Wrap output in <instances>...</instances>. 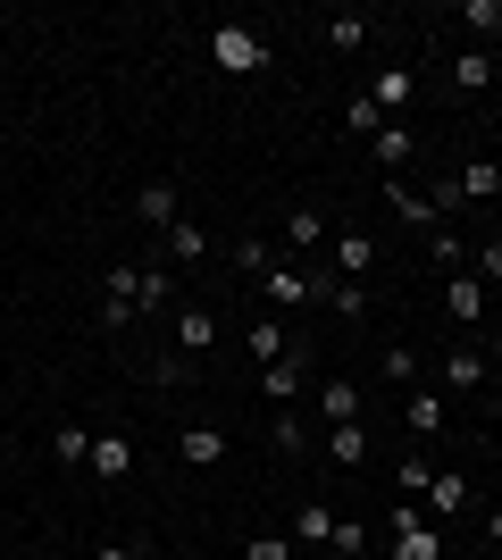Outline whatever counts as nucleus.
<instances>
[{
	"instance_id": "nucleus-10",
	"label": "nucleus",
	"mask_w": 502,
	"mask_h": 560,
	"mask_svg": "<svg viewBox=\"0 0 502 560\" xmlns=\"http://www.w3.org/2000/svg\"><path fill=\"white\" fill-rule=\"evenodd\" d=\"M486 310H494V293H486V284L469 277V268H453V293H444V318H453V327H478Z\"/></svg>"
},
{
	"instance_id": "nucleus-41",
	"label": "nucleus",
	"mask_w": 502,
	"mask_h": 560,
	"mask_svg": "<svg viewBox=\"0 0 502 560\" xmlns=\"http://www.w3.org/2000/svg\"><path fill=\"white\" fill-rule=\"evenodd\" d=\"M494 302H502V293H494Z\"/></svg>"
},
{
	"instance_id": "nucleus-14",
	"label": "nucleus",
	"mask_w": 502,
	"mask_h": 560,
	"mask_svg": "<svg viewBox=\"0 0 502 560\" xmlns=\"http://www.w3.org/2000/svg\"><path fill=\"white\" fill-rule=\"evenodd\" d=\"M93 477L101 486H126V477H135V444H126V435H93Z\"/></svg>"
},
{
	"instance_id": "nucleus-24",
	"label": "nucleus",
	"mask_w": 502,
	"mask_h": 560,
	"mask_svg": "<svg viewBox=\"0 0 502 560\" xmlns=\"http://www.w3.org/2000/svg\"><path fill=\"white\" fill-rule=\"evenodd\" d=\"M277 259H285V252H277L268 234H243V243H235V268H243V277H252V284H260L268 268H277Z\"/></svg>"
},
{
	"instance_id": "nucleus-31",
	"label": "nucleus",
	"mask_w": 502,
	"mask_h": 560,
	"mask_svg": "<svg viewBox=\"0 0 502 560\" xmlns=\"http://www.w3.org/2000/svg\"><path fill=\"white\" fill-rule=\"evenodd\" d=\"M469 277H478L486 293H502V234H494V243H478V252H469Z\"/></svg>"
},
{
	"instance_id": "nucleus-37",
	"label": "nucleus",
	"mask_w": 502,
	"mask_h": 560,
	"mask_svg": "<svg viewBox=\"0 0 502 560\" xmlns=\"http://www.w3.org/2000/svg\"><path fill=\"white\" fill-rule=\"evenodd\" d=\"M335 552H369V527H360V518H335Z\"/></svg>"
},
{
	"instance_id": "nucleus-8",
	"label": "nucleus",
	"mask_w": 502,
	"mask_h": 560,
	"mask_svg": "<svg viewBox=\"0 0 502 560\" xmlns=\"http://www.w3.org/2000/svg\"><path fill=\"white\" fill-rule=\"evenodd\" d=\"M369 268H377V234H369V226H343V234H335V277L360 284Z\"/></svg>"
},
{
	"instance_id": "nucleus-20",
	"label": "nucleus",
	"mask_w": 502,
	"mask_h": 560,
	"mask_svg": "<svg viewBox=\"0 0 502 560\" xmlns=\"http://www.w3.org/2000/svg\"><path fill=\"white\" fill-rule=\"evenodd\" d=\"M311 293L335 310V318H360V310H369V293H360V284H343V277H311Z\"/></svg>"
},
{
	"instance_id": "nucleus-40",
	"label": "nucleus",
	"mask_w": 502,
	"mask_h": 560,
	"mask_svg": "<svg viewBox=\"0 0 502 560\" xmlns=\"http://www.w3.org/2000/svg\"><path fill=\"white\" fill-rule=\"evenodd\" d=\"M93 560H143V552H135V544H101Z\"/></svg>"
},
{
	"instance_id": "nucleus-7",
	"label": "nucleus",
	"mask_w": 502,
	"mask_h": 560,
	"mask_svg": "<svg viewBox=\"0 0 502 560\" xmlns=\"http://www.w3.org/2000/svg\"><path fill=\"white\" fill-rule=\"evenodd\" d=\"M135 218H143V226H176V218H185V201H176V185H167V176H143V185H135Z\"/></svg>"
},
{
	"instance_id": "nucleus-39",
	"label": "nucleus",
	"mask_w": 502,
	"mask_h": 560,
	"mask_svg": "<svg viewBox=\"0 0 502 560\" xmlns=\"http://www.w3.org/2000/svg\"><path fill=\"white\" fill-rule=\"evenodd\" d=\"M486 552H502V502L486 511Z\"/></svg>"
},
{
	"instance_id": "nucleus-26",
	"label": "nucleus",
	"mask_w": 502,
	"mask_h": 560,
	"mask_svg": "<svg viewBox=\"0 0 502 560\" xmlns=\"http://www.w3.org/2000/svg\"><path fill=\"white\" fill-rule=\"evenodd\" d=\"M135 277H143V293H135L143 310H167V302H176V268H167V259H151V268H135Z\"/></svg>"
},
{
	"instance_id": "nucleus-38",
	"label": "nucleus",
	"mask_w": 502,
	"mask_h": 560,
	"mask_svg": "<svg viewBox=\"0 0 502 560\" xmlns=\"http://www.w3.org/2000/svg\"><path fill=\"white\" fill-rule=\"evenodd\" d=\"M243 560H293V536H252V552Z\"/></svg>"
},
{
	"instance_id": "nucleus-3",
	"label": "nucleus",
	"mask_w": 502,
	"mask_h": 560,
	"mask_svg": "<svg viewBox=\"0 0 502 560\" xmlns=\"http://www.w3.org/2000/svg\"><path fill=\"white\" fill-rule=\"evenodd\" d=\"M419 511H428L435 527H453V518L469 511V477H460V468H435V477H428V493H419Z\"/></svg>"
},
{
	"instance_id": "nucleus-16",
	"label": "nucleus",
	"mask_w": 502,
	"mask_h": 560,
	"mask_svg": "<svg viewBox=\"0 0 502 560\" xmlns=\"http://www.w3.org/2000/svg\"><path fill=\"white\" fill-rule=\"evenodd\" d=\"M185 468H226V427H185Z\"/></svg>"
},
{
	"instance_id": "nucleus-6",
	"label": "nucleus",
	"mask_w": 502,
	"mask_h": 560,
	"mask_svg": "<svg viewBox=\"0 0 502 560\" xmlns=\"http://www.w3.org/2000/svg\"><path fill=\"white\" fill-rule=\"evenodd\" d=\"M311 351H293V360H268L260 369V394H268V410H293L302 401V385H311V369H302Z\"/></svg>"
},
{
	"instance_id": "nucleus-15",
	"label": "nucleus",
	"mask_w": 502,
	"mask_h": 560,
	"mask_svg": "<svg viewBox=\"0 0 502 560\" xmlns=\"http://www.w3.org/2000/svg\"><path fill=\"white\" fill-rule=\"evenodd\" d=\"M369 101H377V117H402L410 101H419V84H410V68H377V84H369Z\"/></svg>"
},
{
	"instance_id": "nucleus-1",
	"label": "nucleus",
	"mask_w": 502,
	"mask_h": 560,
	"mask_svg": "<svg viewBox=\"0 0 502 560\" xmlns=\"http://www.w3.org/2000/svg\"><path fill=\"white\" fill-rule=\"evenodd\" d=\"M210 59L226 75H260L268 68V43L252 34V25H210Z\"/></svg>"
},
{
	"instance_id": "nucleus-18",
	"label": "nucleus",
	"mask_w": 502,
	"mask_h": 560,
	"mask_svg": "<svg viewBox=\"0 0 502 560\" xmlns=\"http://www.w3.org/2000/svg\"><path fill=\"white\" fill-rule=\"evenodd\" d=\"M444 544H453V527H410V536H394V560H444Z\"/></svg>"
},
{
	"instance_id": "nucleus-28",
	"label": "nucleus",
	"mask_w": 502,
	"mask_h": 560,
	"mask_svg": "<svg viewBox=\"0 0 502 560\" xmlns=\"http://www.w3.org/2000/svg\"><path fill=\"white\" fill-rule=\"evenodd\" d=\"M50 452L68 468H93V427H50Z\"/></svg>"
},
{
	"instance_id": "nucleus-35",
	"label": "nucleus",
	"mask_w": 502,
	"mask_h": 560,
	"mask_svg": "<svg viewBox=\"0 0 502 560\" xmlns=\"http://www.w3.org/2000/svg\"><path fill=\"white\" fill-rule=\"evenodd\" d=\"M428 477H435V468H428V460H419V452H410V460H402V468H394V493H428Z\"/></svg>"
},
{
	"instance_id": "nucleus-33",
	"label": "nucleus",
	"mask_w": 502,
	"mask_h": 560,
	"mask_svg": "<svg viewBox=\"0 0 502 560\" xmlns=\"http://www.w3.org/2000/svg\"><path fill=\"white\" fill-rule=\"evenodd\" d=\"M385 385L410 394V385H419V351H385Z\"/></svg>"
},
{
	"instance_id": "nucleus-19",
	"label": "nucleus",
	"mask_w": 502,
	"mask_h": 560,
	"mask_svg": "<svg viewBox=\"0 0 502 560\" xmlns=\"http://www.w3.org/2000/svg\"><path fill=\"white\" fill-rule=\"evenodd\" d=\"M410 151H419V135H410L402 117H385V126H377V142H369V160H385V167H402Z\"/></svg>"
},
{
	"instance_id": "nucleus-9",
	"label": "nucleus",
	"mask_w": 502,
	"mask_h": 560,
	"mask_svg": "<svg viewBox=\"0 0 502 560\" xmlns=\"http://www.w3.org/2000/svg\"><path fill=\"white\" fill-rule=\"evenodd\" d=\"M444 419H453V401L435 394V385H410L402 394V427L410 435H444Z\"/></svg>"
},
{
	"instance_id": "nucleus-29",
	"label": "nucleus",
	"mask_w": 502,
	"mask_h": 560,
	"mask_svg": "<svg viewBox=\"0 0 502 560\" xmlns=\"http://www.w3.org/2000/svg\"><path fill=\"white\" fill-rule=\"evenodd\" d=\"M268 444L277 452H311V419H302V410H277V419H268Z\"/></svg>"
},
{
	"instance_id": "nucleus-30",
	"label": "nucleus",
	"mask_w": 502,
	"mask_h": 560,
	"mask_svg": "<svg viewBox=\"0 0 502 560\" xmlns=\"http://www.w3.org/2000/svg\"><path fill=\"white\" fill-rule=\"evenodd\" d=\"M327 43L335 50H360V43H369V18H360V9H335V18H327Z\"/></svg>"
},
{
	"instance_id": "nucleus-13",
	"label": "nucleus",
	"mask_w": 502,
	"mask_h": 560,
	"mask_svg": "<svg viewBox=\"0 0 502 560\" xmlns=\"http://www.w3.org/2000/svg\"><path fill=\"white\" fill-rule=\"evenodd\" d=\"M318 419H327V427L360 419V385H352V376H318Z\"/></svg>"
},
{
	"instance_id": "nucleus-17",
	"label": "nucleus",
	"mask_w": 502,
	"mask_h": 560,
	"mask_svg": "<svg viewBox=\"0 0 502 560\" xmlns=\"http://www.w3.org/2000/svg\"><path fill=\"white\" fill-rule=\"evenodd\" d=\"M318 544H335V511L327 502H302L293 511V552H318Z\"/></svg>"
},
{
	"instance_id": "nucleus-23",
	"label": "nucleus",
	"mask_w": 502,
	"mask_h": 560,
	"mask_svg": "<svg viewBox=\"0 0 502 560\" xmlns=\"http://www.w3.org/2000/svg\"><path fill=\"white\" fill-rule=\"evenodd\" d=\"M486 84H494V59H486V50H460L453 59V93L469 101V93H486Z\"/></svg>"
},
{
	"instance_id": "nucleus-11",
	"label": "nucleus",
	"mask_w": 502,
	"mask_h": 560,
	"mask_svg": "<svg viewBox=\"0 0 502 560\" xmlns=\"http://www.w3.org/2000/svg\"><path fill=\"white\" fill-rule=\"evenodd\" d=\"M318 243H327V218H318V210H285V226H277V252H285V259H311Z\"/></svg>"
},
{
	"instance_id": "nucleus-42",
	"label": "nucleus",
	"mask_w": 502,
	"mask_h": 560,
	"mask_svg": "<svg viewBox=\"0 0 502 560\" xmlns=\"http://www.w3.org/2000/svg\"><path fill=\"white\" fill-rule=\"evenodd\" d=\"M494 234H502V226H494Z\"/></svg>"
},
{
	"instance_id": "nucleus-25",
	"label": "nucleus",
	"mask_w": 502,
	"mask_h": 560,
	"mask_svg": "<svg viewBox=\"0 0 502 560\" xmlns=\"http://www.w3.org/2000/svg\"><path fill=\"white\" fill-rule=\"evenodd\" d=\"M385 210L402 218V226H435V201H428V192H410V185H385Z\"/></svg>"
},
{
	"instance_id": "nucleus-22",
	"label": "nucleus",
	"mask_w": 502,
	"mask_h": 560,
	"mask_svg": "<svg viewBox=\"0 0 502 560\" xmlns=\"http://www.w3.org/2000/svg\"><path fill=\"white\" fill-rule=\"evenodd\" d=\"M192 259H210V234L176 218V226H167V268H192Z\"/></svg>"
},
{
	"instance_id": "nucleus-5",
	"label": "nucleus",
	"mask_w": 502,
	"mask_h": 560,
	"mask_svg": "<svg viewBox=\"0 0 502 560\" xmlns=\"http://www.w3.org/2000/svg\"><path fill=\"white\" fill-rule=\"evenodd\" d=\"M486 369H494V360H486L478 343H453V360H444V376H435V394H444V401H453V394H478Z\"/></svg>"
},
{
	"instance_id": "nucleus-27",
	"label": "nucleus",
	"mask_w": 502,
	"mask_h": 560,
	"mask_svg": "<svg viewBox=\"0 0 502 560\" xmlns=\"http://www.w3.org/2000/svg\"><path fill=\"white\" fill-rule=\"evenodd\" d=\"M252 360H260V369L268 360H293V335L277 327V318H252Z\"/></svg>"
},
{
	"instance_id": "nucleus-2",
	"label": "nucleus",
	"mask_w": 502,
	"mask_h": 560,
	"mask_svg": "<svg viewBox=\"0 0 502 560\" xmlns=\"http://www.w3.org/2000/svg\"><path fill=\"white\" fill-rule=\"evenodd\" d=\"M135 293H143V277H135V268H109V284H101V327H109V335H126L135 318H143Z\"/></svg>"
},
{
	"instance_id": "nucleus-21",
	"label": "nucleus",
	"mask_w": 502,
	"mask_h": 560,
	"mask_svg": "<svg viewBox=\"0 0 502 560\" xmlns=\"http://www.w3.org/2000/svg\"><path fill=\"white\" fill-rule=\"evenodd\" d=\"M327 460L335 468H360V460H369V427H360V419L352 427H327Z\"/></svg>"
},
{
	"instance_id": "nucleus-4",
	"label": "nucleus",
	"mask_w": 502,
	"mask_h": 560,
	"mask_svg": "<svg viewBox=\"0 0 502 560\" xmlns=\"http://www.w3.org/2000/svg\"><path fill=\"white\" fill-rule=\"evenodd\" d=\"M260 293H268L277 310H311V302H318V293H311V268H302V259H277V268L260 277Z\"/></svg>"
},
{
	"instance_id": "nucleus-36",
	"label": "nucleus",
	"mask_w": 502,
	"mask_h": 560,
	"mask_svg": "<svg viewBox=\"0 0 502 560\" xmlns=\"http://www.w3.org/2000/svg\"><path fill=\"white\" fill-rule=\"evenodd\" d=\"M460 25H478V34H494V25H502V0H460Z\"/></svg>"
},
{
	"instance_id": "nucleus-32",
	"label": "nucleus",
	"mask_w": 502,
	"mask_h": 560,
	"mask_svg": "<svg viewBox=\"0 0 502 560\" xmlns=\"http://www.w3.org/2000/svg\"><path fill=\"white\" fill-rule=\"evenodd\" d=\"M343 126H352V135H369V142H377V126H385V117H377V101H369V93H352V101H343Z\"/></svg>"
},
{
	"instance_id": "nucleus-12",
	"label": "nucleus",
	"mask_w": 502,
	"mask_h": 560,
	"mask_svg": "<svg viewBox=\"0 0 502 560\" xmlns=\"http://www.w3.org/2000/svg\"><path fill=\"white\" fill-rule=\"evenodd\" d=\"M218 343V310H201V302H185V318H176V351H185V376H192V360Z\"/></svg>"
},
{
	"instance_id": "nucleus-34",
	"label": "nucleus",
	"mask_w": 502,
	"mask_h": 560,
	"mask_svg": "<svg viewBox=\"0 0 502 560\" xmlns=\"http://www.w3.org/2000/svg\"><path fill=\"white\" fill-rule=\"evenodd\" d=\"M428 252H435V268H444V277H453V268H469V243H460V234H444V226H435Z\"/></svg>"
}]
</instances>
